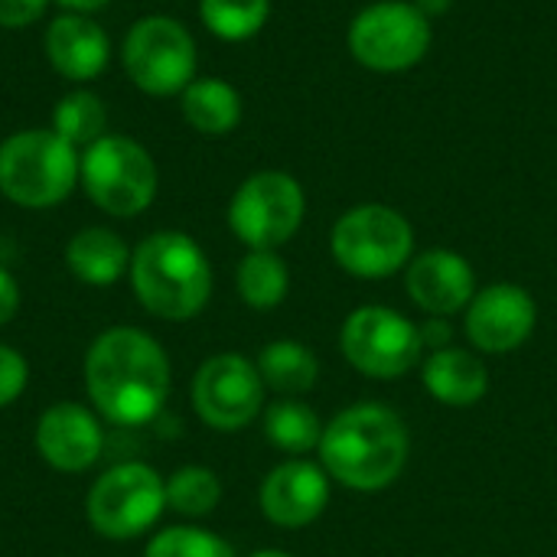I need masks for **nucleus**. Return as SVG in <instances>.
<instances>
[{
  "instance_id": "nucleus-1",
  "label": "nucleus",
  "mask_w": 557,
  "mask_h": 557,
  "mask_svg": "<svg viewBox=\"0 0 557 557\" xmlns=\"http://www.w3.org/2000/svg\"><path fill=\"white\" fill-rule=\"evenodd\" d=\"M85 388L95 411L117 428H140L170 395V359L137 326L104 330L85 356Z\"/></svg>"
},
{
  "instance_id": "nucleus-2",
  "label": "nucleus",
  "mask_w": 557,
  "mask_h": 557,
  "mask_svg": "<svg viewBox=\"0 0 557 557\" xmlns=\"http://www.w3.org/2000/svg\"><path fill=\"white\" fill-rule=\"evenodd\" d=\"M320 460L330 480L356 493L388 490L408 467L411 437L405 421L375 401L339 411L320 441Z\"/></svg>"
},
{
  "instance_id": "nucleus-3",
  "label": "nucleus",
  "mask_w": 557,
  "mask_h": 557,
  "mask_svg": "<svg viewBox=\"0 0 557 557\" xmlns=\"http://www.w3.org/2000/svg\"><path fill=\"white\" fill-rule=\"evenodd\" d=\"M131 284L140 307L160 320H193L212 297V264L183 232H157L131 255Z\"/></svg>"
},
{
  "instance_id": "nucleus-4",
  "label": "nucleus",
  "mask_w": 557,
  "mask_h": 557,
  "mask_svg": "<svg viewBox=\"0 0 557 557\" xmlns=\"http://www.w3.org/2000/svg\"><path fill=\"white\" fill-rule=\"evenodd\" d=\"M78 160L55 131H20L0 144V193L23 209H52L75 189Z\"/></svg>"
},
{
  "instance_id": "nucleus-5",
  "label": "nucleus",
  "mask_w": 557,
  "mask_h": 557,
  "mask_svg": "<svg viewBox=\"0 0 557 557\" xmlns=\"http://www.w3.org/2000/svg\"><path fill=\"white\" fill-rule=\"evenodd\" d=\"M330 245L336 264L346 274L362 281H385L408 264L414 251V232L398 209L366 202L339 215Z\"/></svg>"
},
{
  "instance_id": "nucleus-6",
  "label": "nucleus",
  "mask_w": 557,
  "mask_h": 557,
  "mask_svg": "<svg viewBox=\"0 0 557 557\" xmlns=\"http://www.w3.org/2000/svg\"><path fill=\"white\" fill-rule=\"evenodd\" d=\"M78 180L88 199L117 219L140 215L157 196V163L131 137L104 134L85 147L78 160Z\"/></svg>"
},
{
  "instance_id": "nucleus-7",
  "label": "nucleus",
  "mask_w": 557,
  "mask_h": 557,
  "mask_svg": "<svg viewBox=\"0 0 557 557\" xmlns=\"http://www.w3.org/2000/svg\"><path fill=\"white\" fill-rule=\"evenodd\" d=\"M166 509V483L147 463H117L88 490V525L111 542L150 532Z\"/></svg>"
},
{
  "instance_id": "nucleus-8",
  "label": "nucleus",
  "mask_w": 557,
  "mask_h": 557,
  "mask_svg": "<svg viewBox=\"0 0 557 557\" xmlns=\"http://www.w3.org/2000/svg\"><path fill=\"white\" fill-rule=\"evenodd\" d=\"M131 82L157 98L180 95L196 78V42L193 33L163 13L140 16L121 46Z\"/></svg>"
},
{
  "instance_id": "nucleus-9",
  "label": "nucleus",
  "mask_w": 557,
  "mask_h": 557,
  "mask_svg": "<svg viewBox=\"0 0 557 557\" xmlns=\"http://www.w3.org/2000/svg\"><path fill=\"white\" fill-rule=\"evenodd\" d=\"M304 212V186L284 170H261L235 189L228 225L251 251H274L297 235Z\"/></svg>"
},
{
  "instance_id": "nucleus-10",
  "label": "nucleus",
  "mask_w": 557,
  "mask_h": 557,
  "mask_svg": "<svg viewBox=\"0 0 557 557\" xmlns=\"http://www.w3.org/2000/svg\"><path fill=\"white\" fill-rule=\"evenodd\" d=\"M346 362L366 379L392 382L408 375L424 352L418 326L392 307H359L339 333Z\"/></svg>"
},
{
  "instance_id": "nucleus-11",
  "label": "nucleus",
  "mask_w": 557,
  "mask_h": 557,
  "mask_svg": "<svg viewBox=\"0 0 557 557\" xmlns=\"http://www.w3.org/2000/svg\"><path fill=\"white\" fill-rule=\"evenodd\" d=\"M431 49V20L401 0H382L366 7L349 26V52L372 72H405L418 65Z\"/></svg>"
},
{
  "instance_id": "nucleus-12",
  "label": "nucleus",
  "mask_w": 557,
  "mask_h": 557,
  "mask_svg": "<svg viewBox=\"0 0 557 557\" xmlns=\"http://www.w3.org/2000/svg\"><path fill=\"white\" fill-rule=\"evenodd\" d=\"M196 414L222 434L248 428L264 408V382L255 362L238 352L212 356L193 379Z\"/></svg>"
},
{
  "instance_id": "nucleus-13",
  "label": "nucleus",
  "mask_w": 557,
  "mask_h": 557,
  "mask_svg": "<svg viewBox=\"0 0 557 557\" xmlns=\"http://www.w3.org/2000/svg\"><path fill=\"white\" fill-rule=\"evenodd\" d=\"M539 307L519 284H490L467 307V336L486 356L516 352L535 333Z\"/></svg>"
},
{
  "instance_id": "nucleus-14",
  "label": "nucleus",
  "mask_w": 557,
  "mask_h": 557,
  "mask_svg": "<svg viewBox=\"0 0 557 557\" xmlns=\"http://www.w3.org/2000/svg\"><path fill=\"white\" fill-rule=\"evenodd\" d=\"M101 447V424L85 405L59 401L36 421V450L59 473H85L98 463Z\"/></svg>"
},
{
  "instance_id": "nucleus-15",
  "label": "nucleus",
  "mask_w": 557,
  "mask_h": 557,
  "mask_svg": "<svg viewBox=\"0 0 557 557\" xmlns=\"http://www.w3.org/2000/svg\"><path fill=\"white\" fill-rule=\"evenodd\" d=\"M261 512L281 529H304L317 522L330 503V473L310 460H287L261 483Z\"/></svg>"
},
{
  "instance_id": "nucleus-16",
  "label": "nucleus",
  "mask_w": 557,
  "mask_h": 557,
  "mask_svg": "<svg viewBox=\"0 0 557 557\" xmlns=\"http://www.w3.org/2000/svg\"><path fill=\"white\" fill-rule=\"evenodd\" d=\"M408 294L431 317H450L470 307L476 297V277L463 255L431 248L408 268Z\"/></svg>"
},
{
  "instance_id": "nucleus-17",
  "label": "nucleus",
  "mask_w": 557,
  "mask_h": 557,
  "mask_svg": "<svg viewBox=\"0 0 557 557\" xmlns=\"http://www.w3.org/2000/svg\"><path fill=\"white\" fill-rule=\"evenodd\" d=\"M46 59L69 82H91L111 59L108 33L85 13H62L46 29Z\"/></svg>"
},
{
  "instance_id": "nucleus-18",
  "label": "nucleus",
  "mask_w": 557,
  "mask_h": 557,
  "mask_svg": "<svg viewBox=\"0 0 557 557\" xmlns=\"http://www.w3.org/2000/svg\"><path fill=\"white\" fill-rule=\"evenodd\" d=\"M421 372H424V388L447 408H473L490 392V372L483 359L460 346L431 352Z\"/></svg>"
},
{
  "instance_id": "nucleus-19",
  "label": "nucleus",
  "mask_w": 557,
  "mask_h": 557,
  "mask_svg": "<svg viewBox=\"0 0 557 557\" xmlns=\"http://www.w3.org/2000/svg\"><path fill=\"white\" fill-rule=\"evenodd\" d=\"M65 268L91 287H111L131 268V251L124 238L111 228H82L65 245Z\"/></svg>"
},
{
  "instance_id": "nucleus-20",
  "label": "nucleus",
  "mask_w": 557,
  "mask_h": 557,
  "mask_svg": "<svg viewBox=\"0 0 557 557\" xmlns=\"http://www.w3.org/2000/svg\"><path fill=\"white\" fill-rule=\"evenodd\" d=\"M180 108H183V117L189 121V127L199 134H209V137H222V134L235 131L242 121V98L222 78H193L183 88Z\"/></svg>"
},
{
  "instance_id": "nucleus-21",
  "label": "nucleus",
  "mask_w": 557,
  "mask_h": 557,
  "mask_svg": "<svg viewBox=\"0 0 557 557\" xmlns=\"http://www.w3.org/2000/svg\"><path fill=\"white\" fill-rule=\"evenodd\" d=\"M258 372L264 388H274L284 398L304 395L317 385L320 375V362L313 356L310 346L297 343V339H277L268 343L258 356Z\"/></svg>"
},
{
  "instance_id": "nucleus-22",
  "label": "nucleus",
  "mask_w": 557,
  "mask_h": 557,
  "mask_svg": "<svg viewBox=\"0 0 557 557\" xmlns=\"http://www.w3.org/2000/svg\"><path fill=\"white\" fill-rule=\"evenodd\" d=\"M264 437L284 454H310L323 441V424L310 405L281 398L264 411Z\"/></svg>"
},
{
  "instance_id": "nucleus-23",
  "label": "nucleus",
  "mask_w": 557,
  "mask_h": 557,
  "mask_svg": "<svg viewBox=\"0 0 557 557\" xmlns=\"http://www.w3.org/2000/svg\"><path fill=\"white\" fill-rule=\"evenodd\" d=\"M235 284H238V297L251 310H274L287 297L290 274L274 251H248L238 264Z\"/></svg>"
},
{
  "instance_id": "nucleus-24",
  "label": "nucleus",
  "mask_w": 557,
  "mask_h": 557,
  "mask_svg": "<svg viewBox=\"0 0 557 557\" xmlns=\"http://www.w3.org/2000/svg\"><path fill=\"white\" fill-rule=\"evenodd\" d=\"M104 124H108V111L101 98L85 88L62 95V101L52 111V131L72 147H91L98 137H104Z\"/></svg>"
},
{
  "instance_id": "nucleus-25",
  "label": "nucleus",
  "mask_w": 557,
  "mask_h": 557,
  "mask_svg": "<svg viewBox=\"0 0 557 557\" xmlns=\"http://www.w3.org/2000/svg\"><path fill=\"white\" fill-rule=\"evenodd\" d=\"M271 13V0H199V16L219 39H251Z\"/></svg>"
},
{
  "instance_id": "nucleus-26",
  "label": "nucleus",
  "mask_w": 557,
  "mask_h": 557,
  "mask_svg": "<svg viewBox=\"0 0 557 557\" xmlns=\"http://www.w3.org/2000/svg\"><path fill=\"white\" fill-rule=\"evenodd\" d=\"M219 499H222V483L206 467H183L166 480V509L186 519L209 516L219 506Z\"/></svg>"
},
{
  "instance_id": "nucleus-27",
  "label": "nucleus",
  "mask_w": 557,
  "mask_h": 557,
  "mask_svg": "<svg viewBox=\"0 0 557 557\" xmlns=\"http://www.w3.org/2000/svg\"><path fill=\"white\" fill-rule=\"evenodd\" d=\"M144 557H235L232 545L196 525H173L150 539Z\"/></svg>"
},
{
  "instance_id": "nucleus-28",
  "label": "nucleus",
  "mask_w": 557,
  "mask_h": 557,
  "mask_svg": "<svg viewBox=\"0 0 557 557\" xmlns=\"http://www.w3.org/2000/svg\"><path fill=\"white\" fill-rule=\"evenodd\" d=\"M26 382H29L26 359L16 349L0 346V408H10L26 392Z\"/></svg>"
},
{
  "instance_id": "nucleus-29",
  "label": "nucleus",
  "mask_w": 557,
  "mask_h": 557,
  "mask_svg": "<svg viewBox=\"0 0 557 557\" xmlns=\"http://www.w3.org/2000/svg\"><path fill=\"white\" fill-rule=\"evenodd\" d=\"M49 0H0V26L3 29H23L36 23L46 13Z\"/></svg>"
},
{
  "instance_id": "nucleus-30",
  "label": "nucleus",
  "mask_w": 557,
  "mask_h": 557,
  "mask_svg": "<svg viewBox=\"0 0 557 557\" xmlns=\"http://www.w3.org/2000/svg\"><path fill=\"white\" fill-rule=\"evenodd\" d=\"M418 333H421L424 349H431V352L454 346V326L447 323V317H434V320H428L424 326H418Z\"/></svg>"
},
{
  "instance_id": "nucleus-31",
  "label": "nucleus",
  "mask_w": 557,
  "mask_h": 557,
  "mask_svg": "<svg viewBox=\"0 0 557 557\" xmlns=\"http://www.w3.org/2000/svg\"><path fill=\"white\" fill-rule=\"evenodd\" d=\"M16 310H20V284L7 268H0V326H7L16 317Z\"/></svg>"
},
{
  "instance_id": "nucleus-32",
  "label": "nucleus",
  "mask_w": 557,
  "mask_h": 557,
  "mask_svg": "<svg viewBox=\"0 0 557 557\" xmlns=\"http://www.w3.org/2000/svg\"><path fill=\"white\" fill-rule=\"evenodd\" d=\"M450 3L454 0H414V7L431 20V16H441V13H447L450 10Z\"/></svg>"
},
{
  "instance_id": "nucleus-33",
  "label": "nucleus",
  "mask_w": 557,
  "mask_h": 557,
  "mask_svg": "<svg viewBox=\"0 0 557 557\" xmlns=\"http://www.w3.org/2000/svg\"><path fill=\"white\" fill-rule=\"evenodd\" d=\"M62 7H69L72 13H91V10H101L108 7L111 0H59Z\"/></svg>"
},
{
  "instance_id": "nucleus-34",
  "label": "nucleus",
  "mask_w": 557,
  "mask_h": 557,
  "mask_svg": "<svg viewBox=\"0 0 557 557\" xmlns=\"http://www.w3.org/2000/svg\"><path fill=\"white\" fill-rule=\"evenodd\" d=\"M251 557H294V555H287V552H277V548H264V552H255Z\"/></svg>"
}]
</instances>
